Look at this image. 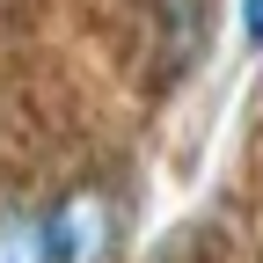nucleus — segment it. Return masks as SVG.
<instances>
[{
	"label": "nucleus",
	"mask_w": 263,
	"mask_h": 263,
	"mask_svg": "<svg viewBox=\"0 0 263 263\" xmlns=\"http://www.w3.org/2000/svg\"><path fill=\"white\" fill-rule=\"evenodd\" d=\"M44 241H51V263H117V249H124V190H110L103 176L59 190L44 205Z\"/></svg>",
	"instance_id": "nucleus-1"
},
{
	"label": "nucleus",
	"mask_w": 263,
	"mask_h": 263,
	"mask_svg": "<svg viewBox=\"0 0 263 263\" xmlns=\"http://www.w3.org/2000/svg\"><path fill=\"white\" fill-rule=\"evenodd\" d=\"M212 44V0H146V51H154V81H183Z\"/></svg>",
	"instance_id": "nucleus-2"
},
{
	"label": "nucleus",
	"mask_w": 263,
	"mask_h": 263,
	"mask_svg": "<svg viewBox=\"0 0 263 263\" xmlns=\"http://www.w3.org/2000/svg\"><path fill=\"white\" fill-rule=\"evenodd\" d=\"M0 263H51V241H44V205L0 197Z\"/></svg>",
	"instance_id": "nucleus-3"
},
{
	"label": "nucleus",
	"mask_w": 263,
	"mask_h": 263,
	"mask_svg": "<svg viewBox=\"0 0 263 263\" xmlns=\"http://www.w3.org/2000/svg\"><path fill=\"white\" fill-rule=\"evenodd\" d=\"M241 44L263 51V0H241Z\"/></svg>",
	"instance_id": "nucleus-4"
}]
</instances>
